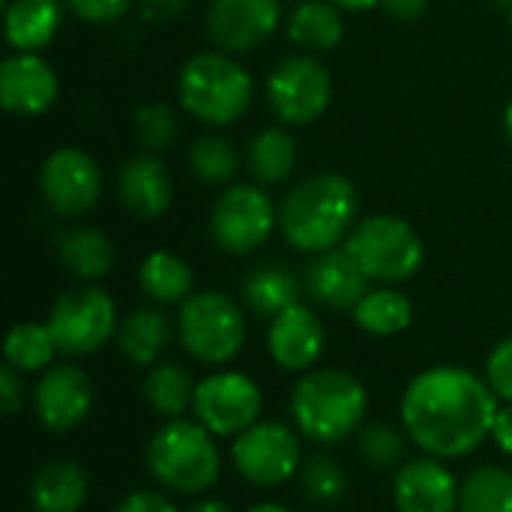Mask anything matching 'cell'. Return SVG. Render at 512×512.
I'll use <instances>...</instances> for the list:
<instances>
[{"label": "cell", "instance_id": "cell-1", "mask_svg": "<svg viewBox=\"0 0 512 512\" xmlns=\"http://www.w3.org/2000/svg\"><path fill=\"white\" fill-rule=\"evenodd\" d=\"M498 396L465 366H432L411 378L399 402V420L417 450L441 462L471 456L498 417Z\"/></svg>", "mask_w": 512, "mask_h": 512}, {"label": "cell", "instance_id": "cell-2", "mask_svg": "<svg viewBox=\"0 0 512 512\" xmlns=\"http://www.w3.org/2000/svg\"><path fill=\"white\" fill-rule=\"evenodd\" d=\"M357 210L354 183L336 171H321L285 192L279 201V231L291 249L321 255L348 240Z\"/></svg>", "mask_w": 512, "mask_h": 512}, {"label": "cell", "instance_id": "cell-3", "mask_svg": "<svg viewBox=\"0 0 512 512\" xmlns=\"http://www.w3.org/2000/svg\"><path fill=\"white\" fill-rule=\"evenodd\" d=\"M288 411L306 441L330 447L366 426L369 393L348 369H309L294 384Z\"/></svg>", "mask_w": 512, "mask_h": 512}, {"label": "cell", "instance_id": "cell-4", "mask_svg": "<svg viewBox=\"0 0 512 512\" xmlns=\"http://www.w3.org/2000/svg\"><path fill=\"white\" fill-rule=\"evenodd\" d=\"M150 477L174 495H204L222 474L216 435L198 420H165L144 447Z\"/></svg>", "mask_w": 512, "mask_h": 512}, {"label": "cell", "instance_id": "cell-5", "mask_svg": "<svg viewBox=\"0 0 512 512\" xmlns=\"http://www.w3.org/2000/svg\"><path fill=\"white\" fill-rule=\"evenodd\" d=\"M180 105L207 126H228L252 105V75L225 51L192 54L177 81Z\"/></svg>", "mask_w": 512, "mask_h": 512}, {"label": "cell", "instance_id": "cell-6", "mask_svg": "<svg viewBox=\"0 0 512 512\" xmlns=\"http://www.w3.org/2000/svg\"><path fill=\"white\" fill-rule=\"evenodd\" d=\"M177 336L183 351L204 366L231 363L246 342V318L222 291H195L180 303Z\"/></svg>", "mask_w": 512, "mask_h": 512}, {"label": "cell", "instance_id": "cell-7", "mask_svg": "<svg viewBox=\"0 0 512 512\" xmlns=\"http://www.w3.org/2000/svg\"><path fill=\"white\" fill-rule=\"evenodd\" d=\"M342 246L369 276V282L381 285H399L411 279L423 264L420 234L402 216L393 213H375L360 219Z\"/></svg>", "mask_w": 512, "mask_h": 512}, {"label": "cell", "instance_id": "cell-8", "mask_svg": "<svg viewBox=\"0 0 512 512\" xmlns=\"http://www.w3.org/2000/svg\"><path fill=\"white\" fill-rule=\"evenodd\" d=\"M48 330L57 342V351L66 357H90L105 342L117 336V306L111 294L93 282L63 291L51 312Z\"/></svg>", "mask_w": 512, "mask_h": 512}, {"label": "cell", "instance_id": "cell-9", "mask_svg": "<svg viewBox=\"0 0 512 512\" xmlns=\"http://www.w3.org/2000/svg\"><path fill=\"white\" fill-rule=\"evenodd\" d=\"M279 228V207L258 183L228 186L210 210V237L228 255L261 249Z\"/></svg>", "mask_w": 512, "mask_h": 512}, {"label": "cell", "instance_id": "cell-10", "mask_svg": "<svg viewBox=\"0 0 512 512\" xmlns=\"http://www.w3.org/2000/svg\"><path fill=\"white\" fill-rule=\"evenodd\" d=\"M333 93V78L315 54L282 57L267 78V105L282 126H306L318 120Z\"/></svg>", "mask_w": 512, "mask_h": 512}, {"label": "cell", "instance_id": "cell-11", "mask_svg": "<svg viewBox=\"0 0 512 512\" xmlns=\"http://www.w3.org/2000/svg\"><path fill=\"white\" fill-rule=\"evenodd\" d=\"M231 465L246 483L273 489L303 468V444L285 423L258 420L231 441Z\"/></svg>", "mask_w": 512, "mask_h": 512}, {"label": "cell", "instance_id": "cell-12", "mask_svg": "<svg viewBox=\"0 0 512 512\" xmlns=\"http://www.w3.org/2000/svg\"><path fill=\"white\" fill-rule=\"evenodd\" d=\"M264 396L261 387L234 369H222L198 381L192 414L216 438H237L261 420Z\"/></svg>", "mask_w": 512, "mask_h": 512}, {"label": "cell", "instance_id": "cell-13", "mask_svg": "<svg viewBox=\"0 0 512 512\" xmlns=\"http://www.w3.org/2000/svg\"><path fill=\"white\" fill-rule=\"evenodd\" d=\"M39 192L51 213L63 219H78L99 204L102 195L99 162L81 147H57L42 162Z\"/></svg>", "mask_w": 512, "mask_h": 512}, {"label": "cell", "instance_id": "cell-14", "mask_svg": "<svg viewBox=\"0 0 512 512\" xmlns=\"http://www.w3.org/2000/svg\"><path fill=\"white\" fill-rule=\"evenodd\" d=\"M33 414L48 432H72L93 411V381L72 363L48 366L33 387Z\"/></svg>", "mask_w": 512, "mask_h": 512}, {"label": "cell", "instance_id": "cell-15", "mask_svg": "<svg viewBox=\"0 0 512 512\" xmlns=\"http://www.w3.org/2000/svg\"><path fill=\"white\" fill-rule=\"evenodd\" d=\"M279 21V0H213L207 9V36L225 54H249L276 33Z\"/></svg>", "mask_w": 512, "mask_h": 512}, {"label": "cell", "instance_id": "cell-16", "mask_svg": "<svg viewBox=\"0 0 512 512\" xmlns=\"http://www.w3.org/2000/svg\"><path fill=\"white\" fill-rule=\"evenodd\" d=\"M60 93L54 66L39 51H15L0 63V102L15 117L45 114Z\"/></svg>", "mask_w": 512, "mask_h": 512}, {"label": "cell", "instance_id": "cell-17", "mask_svg": "<svg viewBox=\"0 0 512 512\" xmlns=\"http://www.w3.org/2000/svg\"><path fill=\"white\" fill-rule=\"evenodd\" d=\"M459 492L462 486L453 471L435 456L405 462L393 477V504L399 512H459Z\"/></svg>", "mask_w": 512, "mask_h": 512}, {"label": "cell", "instance_id": "cell-18", "mask_svg": "<svg viewBox=\"0 0 512 512\" xmlns=\"http://www.w3.org/2000/svg\"><path fill=\"white\" fill-rule=\"evenodd\" d=\"M324 342H327V333H324L321 318L303 303L276 315L270 321V330H267L270 360L282 372H300L303 375V372L315 369L318 357L324 354Z\"/></svg>", "mask_w": 512, "mask_h": 512}, {"label": "cell", "instance_id": "cell-19", "mask_svg": "<svg viewBox=\"0 0 512 512\" xmlns=\"http://www.w3.org/2000/svg\"><path fill=\"white\" fill-rule=\"evenodd\" d=\"M303 288L312 294V300H318L327 309L354 312V306L369 291V276L357 267L345 246H336L312 258V264L303 273Z\"/></svg>", "mask_w": 512, "mask_h": 512}, {"label": "cell", "instance_id": "cell-20", "mask_svg": "<svg viewBox=\"0 0 512 512\" xmlns=\"http://www.w3.org/2000/svg\"><path fill=\"white\" fill-rule=\"evenodd\" d=\"M117 198L138 219H159L174 198L168 168L153 153H138L117 171Z\"/></svg>", "mask_w": 512, "mask_h": 512}, {"label": "cell", "instance_id": "cell-21", "mask_svg": "<svg viewBox=\"0 0 512 512\" xmlns=\"http://www.w3.org/2000/svg\"><path fill=\"white\" fill-rule=\"evenodd\" d=\"M90 492L84 468L72 459H57L42 465L30 480V507L33 512H81Z\"/></svg>", "mask_w": 512, "mask_h": 512}, {"label": "cell", "instance_id": "cell-22", "mask_svg": "<svg viewBox=\"0 0 512 512\" xmlns=\"http://www.w3.org/2000/svg\"><path fill=\"white\" fill-rule=\"evenodd\" d=\"M63 24L60 0H9L3 6V33L15 51H42Z\"/></svg>", "mask_w": 512, "mask_h": 512}, {"label": "cell", "instance_id": "cell-23", "mask_svg": "<svg viewBox=\"0 0 512 512\" xmlns=\"http://www.w3.org/2000/svg\"><path fill=\"white\" fill-rule=\"evenodd\" d=\"M117 348L120 354L138 366V369H150L159 363V357L165 354L168 342H171V324L168 318L156 309V306H141V309H132L120 327H117Z\"/></svg>", "mask_w": 512, "mask_h": 512}, {"label": "cell", "instance_id": "cell-24", "mask_svg": "<svg viewBox=\"0 0 512 512\" xmlns=\"http://www.w3.org/2000/svg\"><path fill=\"white\" fill-rule=\"evenodd\" d=\"M300 294H303V282L297 279L294 270L282 267V264H264V267H255L243 288H240V297H243V306L255 315V318H276L282 315L285 309L297 306L300 303Z\"/></svg>", "mask_w": 512, "mask_h": 512}, {"label": "cell", "instance_id": "cell-25", "mask_svg": "<svg viewBox=\"0 0 512 512\" xmlns=\"http://www.w3.org/2000/svg\"><path fill=\"white\" fill-rule=\"evenodd\" d=\"M345 36L342 9L330 0H300L288 15V39L306 54L333 51Z\"/></svg>", "mask_w": 512, "mask_h": 512}, {"label": "cell", "instance_id": "cell-26", "mask_svg": "<svg viewBox=\"0 0 512 512\" xmlns=\"http://www.w3.org/2000/svg\"><path fill=\"white\" fill-rule=\"evenodd\" d=\"M57 258L81 282H99L114 267V246L102 231L75 225L57 234Z\"/></svg>", "mask_w": 512, "mask_h": 512}, {"label": "cell", "instance_id": "cell-27", "mask_svg": "<svg viewBox=\"0 0 512 512\" xmlns=\"http://www.w3.org/2000/svg\"><path fill=\"white\" fill-rule=\"evenodd\" d=\"M246 165H249V174L255 177L258 186L285 183L297 168V141H294V135L288 129H282V126L261 129L249 141Z\"/></svg>", "mask_w": 512, "mask_h": 512}, {"label": "cell", "instance_id": "cell-28", "mask_svg": "<svg viewBox=\"0 0 512 512\" xmlns=\"http://www.w3.org/2000/svg\"><path fill=\"white\" fill-rule=\"evenodd\" d=\"M138 285L141 291L156 303V306H171V303H183L195 285V273L192 267L174 255V252H150L141 267H138Z\"/></svg>", "mask_w": 512, "mask_h": 512}, {"label": "cell", "instance_id": "cell-29", "mask_svg": "<svg viewBox=\"0 0 512 512\" xmlns=\"http://www.w3.org/2000/svg\"><path fill=\"white\" fill-rule=\"evenodd\" d=\"M354 324L369 333V336H399L411 327V318H414V306L411 300L399 291V288H390V285H381V288H369L366 297L354 306Z\"/></svg>", "mask_w": 512, "mask_h": 512}, {"label": "cell", "instance_id": "cell-30", "mask_svg": "<svg viewBox=\"0 0 512 512\" xmlns=\"http://www.w3.org/2000/svg\"><path fill=\"white\" fill-rule=\"evenodd\" d=\"M195 381L189 375L186 366L180 363H156L150 366V372L144 375L141 393L147 399V405L165 417V420H177L186 417V411L195 402Z\"/></svg>", "mask_w": 512, "mask_h": 512}, {"label": "cell", "instance_id": "cell-31", "mask_svg": "<svg viewBox=\"0 0 512 512\" xmlns=\"http://www.w3.org/2000/svg\"><path fill=\"white\" fill-rule=\"evenodd\" d=\"M54 354H57V342H54L48 324L24 321V324H15L6 333L3 357L21 375H27V372H45L51 366Z\"/></svg>", "mask_w": 512, "mask_h": 512}, {"label": "cell", "instance_id": "cell-32", "mask_svg": "<svg viewBox=\"0 0 512 512\" xmlns=\"http://www.w3.org/2000/svg\"><path fill=\"white\" fill-rule=\"evenodd\" d=\"M459 512H512V474L498 465L474 468L459 492Z\"/></svg>", "mask_w": 512, "mask_h": 512}, {"label": "cell", "instance_id": "cell-33", "mask_svg": "<svg viewBox=\"0 0 512 512\" xmlns=\"http://www.w3.org/2000/svg\"><path fill=\"white\" fill-rule=\"evenodd\" d=\"M408 435L390 423H366L357 432V453L372 471H399L408 453Z\"/></svg>", "mask_w": 512, "mask_h": 512}, {"label": "cell", "instance_id": "cell-34", "mask_svg": "<svg viewBox=\"0 0 512 512\" xmlns=\"http://www.w3.org/2000/svg\"><path fill=\"white\" fill-rule=\"evenodd\" d=\"M189 168L201 183L219 186V183H228L237 174L240 153L225 135H201L189 147Z\"/></svg>", "mask_w": 512, "mask_h": 512}, {"label": "cell", "instance_id": "cell-35", "mask_svg": "<svg viewBox=\"0 0 512 512\" xmlns=\"http://www.w3.org/2000/svg\"><path fill=\"white\" fill-rule=\"evenodd\" d=\"M300 486H303V495H306L309 504L336 507L348 492V474L333 456L315 453L300 468Z\"/></svg>", "mask_w": 512, "mask_h": 512}, {"label": "cell", "instance_id": "cell-36", "mask_svg": "<svg viewBox=\"0 0 512 512\" xmlns=\"http://www.w3.org/2000/svg\"><path fill=\"white\" fill-rule=\"evenodd\" d=\"M132 132H135V141L144 153H162L174 144L177 138V114L171 105L165 102H150V105H141L132 117Z\"/></svg>", "mask_w": 512, "mask_h": 512}, {"label": "cell", "instance_id": "cell-37", "mask_svg": "<svg viewBox=\"0 0 512 512\" xmlns=\"http://www.w3.org/2000/svg\"><path fill=\"white\" fill-rule=\"evenodd\" d=\"M486 384L498 402H512V336L501 339L486 360Z\"/></svg>", "mask_w": 512, "mask_h": 512}, {"label": "cell", "instance_id": "cell-38", "mask_svg": "<svg viewBox=\"0 0 512 512\" xmlns=\"http://www.w3.org/2000/svg\"><path fill=\"white\" fill-rule=\"evenodd\" d=\"M66 6L84 24H111L126 15L132 0H66Z\"/></svg>", "mask_w": 512, "mask_h": 512}, {"label": "cell", "instance_id": "cell-39", "mask_svg": "<svg viewBox=\"0 0 512 512\" xmlns=\"http://www.w3.org/2000/svg\"><path fill=\"white\" fill-rule=\"evenodd\" d=\"M24 408V378L15 366L3 363L0 369V411L6 417H15Z\"/></svg>", "mask_w": 512, "mask_h": 512}, {"label": "cell", "instance_id": "cell-40", "mask_svg": "<svg viewBox=\"0 0 512 512\" xmlns=\"http://www.w3.org/2000/svg\"><path fill=\"white\" fill-rule=\"evenodd\" d=\"M114 512H177L162 492H129Z\"/></svg>", "mask_w": 512, "mask_h": 512}, {"label": "cell", "instance_id": "cell-41", "mask_svg": "<svg viewBox=\"0 0 512 512\" xmlns=\"http://www.w3.org/2000/svg\"><path fill=\"white\" fill-rule=\"evenodd\" d=\"M186 3L189 0H138V12L150 24H168L186 9Z\"/></svg>", "mask_w": 512, "mask_h": 512}, {"label": "cell", "instance_id": "cell-42", "mask_svg": "<svg viewBox=\"0 0 512 512\" xmlns=\"http://www.w3.org/2000/svg\"><path fill=\"white\" fill-rule=\"evenodd\" d=\"M492 441L498 444V450L512 459V402H504L498 408L495 426H492Z\"/></svg>", "mask_w": 512, "mask_h": 512}, {"label": "cell", "instance_id": "cell-43", "mask_svg": "<svg viewBox=\"0 0 512 512\" xmlns=\"http://www.w3.org/2000/svg\"><path fill=\"white\" fill-rule=\"evenodd\" d=\"M381 6H384L393 18H399V21H417V18L426 15L429 0H381Z\"/></svg>", "mask_w": 512, "mask_h": 512}, {"label": "cell", "instance_id": "cell-44", "mask_svg": "<svg viewBox=\"0 0 512 512\" xmlns=\"http://www.w3.org/2000/svg\"><path fill=\"white\" fill-rule=\"evenodd\" d=\"M330 3H336L342 12H369V9L381 6V0H330Z\"/></svg>", "mask_w": 512, "mask_h": 512}, {"label": "cell", "instance_id": "cell-45", "mask_svg": "<svg viewBox=\"0 0 512 512\" xmlns=\"http://www.w3.org/2000/svg\"><path fill=\"white\" fill-rule=\"evenodd\" d=\"M189 512H234L225 501H213V498H204V501H198L195 507Z\"/></svg>", "mask_w": 512, "mask_h": 512}, {"label": "cell", "instance_id": "cell-46", "mask_svg": "<svg viewBox=\"0 0 512 512\" xmlns=\"http://www.w3.org/2000/svg\"><path fill=\"white\" fill-rule=\"evenodd\" d=\"M246 512H294V510H288L285 504H276V501H261V504H255L252 510H246Z\"/></svg>", "mask_w": 512, "mask_h": 512}, {"label": "cell", "instance_id": "cell-47", "mask_svg": "<svg viewBox=\"0 0 512 512\" xmlns=\"http://www.w3.org/2000/svg\"><path fill=\"white\" fill-rule=\"evenodd\" d=\"M504 135L510 138L512 144V99L507 102V108H504Z\"/></svg>", "mask_w": 512, "mask_h": 512}, {"label": "cell", "instance_id": "cell-48", "mask_svg": "<svg viewBox=\"0 0 512 512\" xmlns=\"http://www.w3.org/2000/svg\"><path fill=\"white\" fill-rule=\"evenodd\" d=\"M495 6H501L504 12H512V0H492Z\"/></svg>", "mask_w": 512, "mask_h": 512}]
</instances>
